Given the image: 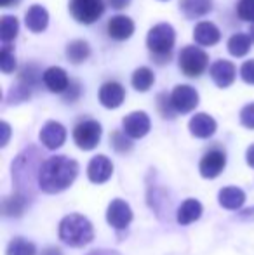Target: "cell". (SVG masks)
<instances>
[{
  "label": "cell",
  "instance_id": "cell-1",
  "mask_svg": "<svg viewBox=\"0 0 254 255\" xmlns=\"http://www.w3.org/2000/svg\"><path fill=\"white\" fill-rule=\"evenodd\" d=\"M78 165L68 156H52L42 165L38 182L45 193H59L75 181Z\"/></svg>",
  "mask_w": 254,
  "mask_h": 255
},
{
  "label": "cell",
  "instance_id": "cell-2",
  "mask_svg": "<svg viewBox=\"0 0 254 255\" xmlns=\"http://www.w3.org/2000/svg\"><path fill=\"white\" fill-rule=\"evenodd\" d=\"M92 236H94V231H92L91 222L78 214L66 215L59 224V238L70 247L87 245L92 242Z\"/></svg>",
  "mask_w": 254,
  "mask_h": 255
},
{
  "label": "cell",
  "instance_id": "cell-3",
  "mask_svg": "<svg viewBox=\"0 0 254 255\" xmlns=\"http://www.w3.org/2000/svg\"><path fill=\"white\" fill-rule=\"evenodd\" d=\"M176 40V33H174L173 26L167 23H160L157 26H153L148 31L146 37V45H148L152 56H164L169 59L171 57V49Z\"/></svg>",
  "mask_w": 254,
  "mask_h": 255
},
{
  "label": "cell",
  "instance_id": "cell-4",
  "mask_svg": "<svg viewBox=\"0 0 254 255\" xmlns=\"http://www.w3.org/2000/svg\"><path fill=\"white\" fill-rule=\"evenodd\" d=\"M209 57L200 47L195 45H187L183 51L180 52V70L183 71L187 77H199L206 71Z\"/></svg>",
  "mask_w": 254,
  "mask_h": 255
},
{
  "label": "cell",
  "instance_id": "cell-5",
  "mask_svg": "<svg viewBox=\"0 0 254 255\" xmlns=\"http://www.w3.org/2000/svg\"><path fill=\"white\" fill-rule=\"evenodd\" d=\"M70 12L78 23L91 24L105 12L103 0H70Z\"/></svg>",
  "mask_w": 254,
  "mask_h": 255
},
{
  "label": "cell",
  "instance_id": "cell-6",
  "mask_svg": "<svg viewBox=\"0 0 254 255\" xmlns=\"http://www.w3.org/2000/svg\"><path fill=\"white\" fill-rule=\"evenodd\" d=\"M73 139L80 149H94L101 139V125L94 120H85L75 127Z\"/></svg>",
  "mask_w": 254,
  "mask_h": 255
},
{
  "label": "cell",
  "instance_id": "cell-7",
  "mask_svg": "<svg viewBox=\"0 0 254 255\" xmlns=\"http://www.w3.org/2000/svg\"><path fill=\"white\" fill-rule=\"evenodd\" d=\"M171 101L176 113H190L199 104V94L190 85H178L171 94Z\"/></svg>",
  "mask_w": 254,
  "mask_h": 255
},
{
  "label": "cell",
  "instance_id": "cell-8",
  "mask_svg": "<svg viewBox=\"0 0 254 255\" xmlns=\"http://www.w3.org/2000/svg\"><path fill=\"white\" fill-rule=\"evenodd\" d=\"M124 125V134L132 139L145 137L150 132V118L143 111H134V113L127 115L122 122Z\"/></svg>",
  "mask_w": 254,
  "mask_h": 255
},
{
  "label": "cell",
  "instance_id": "cell-9",
  "mask_svg": "<svg viewBox=\"0 0 254 255\" xmlns=\"http://www.w3.org/2000/svg\"><path fill=\"white\" fill-rule=\"evenodd\" d=\"M225 165H227V156L225 153L213 149V151L206 153L204 158L200 160V174L206 179H214L223 172Z\"/></svg>",
  "mask_w": 254,
  "mask_h": 255
},
{
  "label": "cell",
  "instance_id": "cell-10",
  "mask_svg": "<svg viewBox=\"0 0 254 255\" xmlns=\"http://www.w3.org/2000/svg\"><path fill=\"white\" fill-rule=\"evenodd\" d=\"M106 221L117 229L127 228L129 222L132 221L131 207L126 202H122V200H113L108 207V212H106Z\"/></svg>",
  "mask_w": 254,
  "mask_h": 255
},
{
  "label": "cell",
  "instance_id": "cell-11",
  "mask_svg": "<svg viewBox=\"0 0 254 255\" xmlns=\"http://www.w3.org/2000/svg\"><path fill=\"white\" fill-rule=\"evenodd\" d=\"M112 172H113V165L112 161L108 160L106 156L103 154H98L91 160L87 167V175L92 182L96 184H101V182H106L110 177H112Z\"/></svg>",
  "mask_w": 254,
  "mask_h": 255
},
{
  "label": "cell",
  "instance_id": "cell-12",
  "mask_svg": "<svg viewBox=\"0 0 254 255\" xmlns=\"http://www.w3.org/2000/svg\"><path fill=\"white\" fill-rule=\"evenodd\" d=\"M64 139H66V130L61 124L58 122H47L40 130V141L45 148L56 149L63 146Z\"/></svg>",
  "mask_w": 254,
  "mask_h": 255
},
{
  "label": "cell",
  "instance_id": "cell-13",
  "mask_svg": "<svg viewBox=\"0 0 254 255\" xmlns=\"http://www.w3.org/2000/svg\"><path fill=\"white\" fill-rule=\"evenodd\" d=\"M126 99V91L120 84L117 82H106L101 89H99V101L105 108H110V110H115Z\"/></svg>",
  "mask_w": 254,
  "mask_h": 255
},
{
  "label": "cell",
  "instance_id": "cell-14",
  "mask_svg": "<svg viewBox=\"0 0 254 255\" xmlns=\"http://www.w3.org/2000/svg\"><path fill=\"white\" fill-rule=\"evenodd\" d=\"M211 78L218 87H228L235 80V66L230 61L220 59L211 66Z\"/></svg>",
  "mask_w": 254,
  "mask_h": 255
},
{
  "label": "cell",
  "instance_id": "cell-15",
  "mask_svg": "<svg viewBox=\"0 0 254 255\" xmlns=\"http://www.w3.org/2000/svg\"><path fill=\"white\" fill-rule=\"evenodd\" d=\"M42 80H44L45 87L51 92H56V94L68 91V87H70L68 75L64 73V70H61V68H58V66H52V68H49V70H45L44 75H42Z\"/></svg>",
  "mask_w": 254,
  "mask_h": 255
},
{
  "label": "cell",
  "instance_id": "cell-16",
  "mask_svg": "<svg viewBox=\"0 0 254 255\" xmlns=\"http://www.w3.org/2000/svg\"><path fill=\"white\" fill-rule=\"evenodd\" d=\"M193 38H195L197 44L209 47V45H216L218 42H220L221 33H220V30H218V26L214 23L202 21V23L197 24L195 30H193Z\"/></svg>",
  "mask_w": 254,
  "mask_h": 255
},
{
  "label": "cell",
  "instance_id": "cell-17",
  "mask_svg": "<svg viewBox=\"0 0 254 255\" xmlns=\"http://www.w3.org/2000/svg\"><path fill=\"white\" fill-rule=\"evenodd\" d=\"M134 33V23L127 16H113L108 21V35L115 40H127Z\"/></svg>",
  "mask_w": 254,
  "mask_h": 255
},
{
  "label": "cell",
  "instance_id": "cell-18",
  "mask_svg": "<svg viewBox=\"0 0 254 255\" xmlns=\"http://www.w3.org/2000/svg\"><path fill=\"white\" fill-rule=\"evenodd\" d=\"M24 23H26V28L33 33H40L47 28L49 23V14L47 10L42 5H31L28 9V12L24 14Z\"/></svg>",
  "mask_w": 254,
  "mask_h": 255
},
{
  "label": "cell",
  "instance_id": "cell-19",
  "mask_svg": "<svg viewBox=\"0 0 254 255\" xmlns=\"http://www.w3.org/2000/svg\"><path fill=\"white\" fill-rule=\"evenodd\" d=\"M190 132L195 137L206 139L211 137V135L216 132V122H214L213 117L206 113H199L190 120Z\"/></svg>",
  "mask_w": 254,
  "mask_h": 255
},
{
  "label": "cell",
  "instance_id": "cell-20",
  "mask_svg": "<svg viewBox=\"0 0 254 255\" xmlns=\"http://www.w3.org/2000/svg\"><path fill=\"white\" fill-rule=\"evenodd\" d=\"M246 202V195L242 189L239 188H225L220 191V203L221 207L228 208V210H237Z\"/></svg>",
  "mask_w": 254,
  "mask_h": 255
},
{
  "label": "cell",
  "instance_id": "cell-21",
  "mask_svg": "<svg viewBox=\"0 0 254 255\" xmlns=\"http://www.w3.org/2000/svg\"><path fill=\"white\" fill-rule=\"evenodd\" d=\"M180 7L185 16L195 19V17L206 16L213 7V3H211V0H181Z\"/></svg>",
  "mask_w": 254,
  "mask_h": 255
},
{
  "label": "cell",
  "instance_id": "cell-22",
  "mask_svg": "<svg viewBox=\"0 0 254 255\" xmlns=\"http://www.w3.org/2000/svg\"><path fill=\"white\" fill-rule=\"evenodd\" d=\"M202 215V205H200L197 200H187L178 210V222L183 226L192 224L193 221Z\"/></svg>",
  "mask_w": 254,
  "mask_h": 255
},
{
  "label": "cell",
  "instance_id": "cell-23",
  "mask_svg": "<svg viewBox=\"0 0 254 255\" xmlns=\"http://www.w3.org/2000/svg\"><path fill=\"white\" fill-rule=\"evenodd\" d=\"M89 54H91V47H89V44L84 40H73L66 45V57H68V61L73 64L84 63L89 57Z\"/></svg>",
  "mask_w": 254,
  "mask_h": 255
},
{
  "label": "cell",
  "instance_id": "cell-24",
  "mask_svg": "<svg viewBox=\"0 0 254 255\" xmlns=\"http://www.w3.org/2000/svg\"><path fill=\"white\" fill-rule=\"evenodd\" d=\"M251 37L246 33H235L230 37V40H228V51H230L232 56L235 57H242L246 56L249 51V47H251Z\"/></svg>",
  "mask_w": 254,
  "mask_h": 255
},
{
  "label": "cell",
  "instance_id": "cell-25",
  "mask_svg": "<svg viewBox=\"0 0 254 255\" xmlns=\"http://www.w3.org/2000/svg\"><path fill=\"white\" fill-rule=\"evenodd\" d=\"M155 82V75L148 68H138V70L132 73V87L139 92H146Z\"/></svg>",
  "mask_w": 254,
  "mask_h": 255
},
{
  "label": "cell",
  "instance_id": "cell-26",
  "mask_svg": "<svg viewBox=\"0 0 254 255\" xmlns=\"http://www.w3.org/2000/svg\"><path fill=\"white\" fill-rule=\"evenodd\" d=\"M19 31V23L14 16H2L0 19V37H2L3 44H9L10 40H14Z\"/></svg>",
  "mask_w": 254,
  "mask_h": 255
},
{
  "label": "cell",
  "instance_id": "cell-27",
  "mask_svg": "<svg viewBox=\"0 0 254 255\" xmlns=\"http://www.w3.org/2000/svg\"><path fill=\"white\" fill-rule=\"evenodd\" d=\"M35 245L24 238H16L7 247V255H35Z\"/></svg>",
  "mask_w": 254,
  "mask_h": 255
},
{
  "label": "cell",
  "instance_id": "cell-28",
  "mask_svg": "<svg viewBox=\"0 0 254 255\" xmlns=\"http://www.w3.org/2000/svg\"><path fill=\"white\" fill-rule=\"evenodd\" d=\"M0 68L3 73H12L16 70V57H14L12 47L9 44H3L2 51H0Z\"/></svg>",
  "mask_w": 254,
  "mask_h": 255
},
{
  "label": "cell",
  "instance_id": "cell-29",
  "mask_svg": "<svg viewBox=\"0 0 254 255\" xmlns=\"http://www.w3.org/2000/svg\"><path fill=\"white\" fill-rule=\"evenodd\" d=\"M24 210V200L23 196H9L3 200V214L12 217V215H21Z\"/></svg>",
  "mask_w": 254,
  "mask_h": 255
},
{
  "label": "cell",
  "instance_id": "cell-30",
  "mask_svg": "<svg viewBox=\"0 0 254 255\" xmlns=\"http://www.w3.org/2000/svg\"><path fill=\"white\" fill-rule=\"evenodd\" d=\"M237 14L241 19L254 23V0H241L237 7Z\"/></svg>",
  "mask_w": 254,
  "mask_h": 255
},
{
  "label": "cell",
  "instance_id": "cell-31",
  "mask_svg": "<svg viewBox=\"0 0 254 255\" xmlns=\"http://www.w3.org/2000/svg\"><path fill=\"white\" fill-rule=\"evenodd\" d=\"M157 106H159V111L162 113V117L173 118L174 113H176V110H174V106H173V101H171V98H167L166 94L159 96V99H157Z\"/></svg>",
  "mask_w": 254,
  "mask_h": 255
},
{
  "label": "cell",
  "instance_id": "cell-32",
  "mask_svg": "<svg viewBox=\"0 0 254 255\" xmlns=\"http://www.w3.org/2000/svg\"><path fill=\"white\" fill-rule=\"evenodd\" d=\"M112 146L120 153L129 151V149H131V142H129V139H126V135L120 134V132H113L112 134Z\"/></svg>",
  "mask_w": 254,
  "mask_h": 255
},
{
  "label": "cell",
  "instance_id": "cell-33",
  "mask_svg": "<svg viewBox=\"0 0 254 255\" xmlns=\"http://www.w3.org/2000/svg\"><path fill=\"white\" fill-rule=\"evenodd\" d=\"M241 122L244 127L254 128V103L244 106V110L241 111Z\"/></svg>",
  "mask_w": 254,
  "mask_h": 255
},
{
  "label": "cell",
  "instance_id": "cell-34",
  "mask_svg": "<svg viewBox=\"0 0 254 255\" xmlns=\"http://www.w3.org/2000/svg\"><path fill=\"white\" fill-rule=\"evenodd\" d=\"M241 77L244 78L246 84H251L254 85V59L251 61H246L241 68Z\"/></svg>",
  "mask_w": 254,
  "mask_h": 255
},
{
  "label": "cell",
  "instance_id": "cell-35",
  "mask_svg": "<svg viewBox=\"0 0 254 255\" xmlns=\"http://www.w3.org/2000/svg\"><path fill=\"white\" fill-rule=\"evenodd\" d=\"M108 3L113 7V9H124L131 3V0H108Z\"/></svg>",
  "mask_w": 254,
  "mask_h": 255
},
{
  "label": "cell",
  "instance_id": "cell-36",
  "mask_svg": "<svg viewBox=\"0 0 254 255\" xmlns=\"http://www.w3.org/2000/svg\"><path fill=\"white\" fill-rule=\"evenodd\" d=\"M248 163L254 168V144L248 149Z\"/></svg>",
  "mask_w": 254,
  "mask_h": 255
},
{
  "label": "cell",
  "instance_id": "cell-37",
  "mask_svg": "<svg viewBox=\"0 0 254 255\" xmlns=\"http://www.w3.org/2000/svg\"><path fill=\"white\" fill-rule=\"evenodd\" d=\"M42 255H61V250L59 249H47L42 252Z\"/></svg>",
  "mask_w": 254,
  "mask_h": 255
},
{
  "label": "cell",
  "instance_id": "cell-38",
  "mask_svg": "<svg viewBox=\"0 0 254 255\" xmlns=\"http://www.w3.org/2000/svg\"><path fill=\"white\" fill-rule=\"evenodd\" d=\"M2 128H3V139H2V144L7 142V137H9V125L7 124H2Z\"/></svg>",
  "mask_w": 254,
  "mask_h": 255
},
{
  "label": "cell",
  "instance_id": "cell-39",
  "mask_svg": "<svg viewBox=\"0 0 254 255\" xmlns=\"http://www.w3.org/2000/svg\"><path fill=\"white\" fill-rule=\"evenodd\" d=\"M19 0H0V5L2 7H9V5H16Z\"/></svg>",
  "mask_w": 254,
  "mask_h": 255
},
{
  "label": "cell",
  "instance_id": "cell-40",
  "mask_svg": "<svg viewBox=\"0 0 254 255\" xmlns=\"http://www.w3.org/2000/svg\"><path fill=\"white\" fill-rule=\"evenodd\" d=\"M249 37H251V40L254 42V24H251V30H249Z\"/></svg>",
  "mask_w": 254,
  "mask_h": 255
}]
</instances>
